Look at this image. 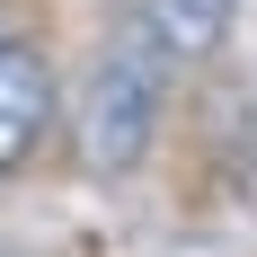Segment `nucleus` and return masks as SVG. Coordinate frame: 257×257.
Here are the masks:
<instances>
[{
	"instance_id": "f257e3e1",
	"label": "nucleus",
	"mask_w": 257,
	"mask_h": 257,
	"mask_svg": "<svg viewBox=\"0 0 257 257\" xmlns=\"http://www.w3.org/2000/svg\"><path fill=\"white\" fill-rule=\"evenodd\" d=\"M160 106H169V53L142 36V18H124L98 45V62H89V80H80V106H71L80 169H89V178L142 169L151 142H160Z\"/></svg>"
},
{
	"instance_id": "f03ea898",
	"label": "nucleus",
	"mask_w": 257,
	"mask_h": 257,
	"mask_svg": "<svg viewBox=\"0 0 257 257\" xmlns=\"http://www.w3.org/2000/svg\"><path fill=\"white\" fill-rule=\"evenodd\" d=\"M53 133V62L45 45H0V178H18L36 142Z\"/></svg>"
},
{
	"instance_id": "7ed1b4c3",
	"label": "nucleus",
	"mask_w": 257,
	"mask_h": 257,
	"mask_svg": "<svg viewBox=\"0 0 257 257\" xmlns=\"http://www.w3.org/2000/svg\"><path fill=\"white\" fill-rule=\"evenodd\" d=\"M133 18L169 62H213L231 18H239V0H133Z\"/></svg>"
},
{
	"instance_id": "20e7f679",
	"label": "nucleus",
	"mask_w": 257,
	"mask_h": 257,
	"mask_svg": "<svg viewBox=\"0 0 257 257\" xmlns=\"http://www.w3.org/2000/svg\"><path fill=\"white\" fill-rule=\"evenodd\" d=\"M0 45H9V18H0Z\"/></svg>"
}]
</instances>
